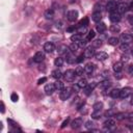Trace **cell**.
Listing matches in <instances>:
<instances>
[{
  "label": "cell",
  "instance_id": "59",
  "mask_svg": "<svg viewBox=\"0 0 133 133\" xmlns=\"http://www.w3.org/2000/svg\"><path fill=\"white\" fill-rule=\"evenodd\" d=\"M79 88H80V87H79V86H78V84H76V85H74V86H73V90H74V91H75V93H77V92H78V90H79Z\"/></svg>",
  "mask_w": 133,
  "mask_h": 133
},
{
  "label": "cell",
  "instance_id": "41",
  "mask_svg": "<svg viewBox=\"0 0 133 133\" xmlns=\"http://www.w3.org/2000/svg\"><path fill=\"white\" fill-rule=\"evenodd\" d=\"M109 30H110L112 33H116V32H120L121 28H120L117 25H111L110 28H109Z\"/></svg>",
  "mask_w": 133,
  "mask_h": 133
},
{
  "label": "cell",
  "instance_id": "62",
  "mask_svg": "<svg viewBox=\"0 0 133 133\" xmlns=\"http://www.w3.org/2000/svg\"><path fill=\"white\" fill-rule=\"evenodd\" d=\"M131 54H132V56H133V49H132V51H131Z\"/></svg>",
  "mask_w": 133,
  "mask_h": 133
},
{
  "label": "cell",
  "instance_id": "32",
  "mask_svg": "<svg viewBox=\"0 0 133 133\" xmlns=\"http://www.w3.org/2000/svg\"><path fill=\"white\" fill-rule=\"evenodd\" d=\"M95 36H96L95 31H94V30H91V31H88V33H87V35H86L85 40H86L87 42H92V40H94V39H95Z\"/></svg>",
  "mask_w": 133,
  "mask_h": 133
},
{
  "label": "cell",
  "instance_id": "54",
  "mask_svg": "<svg viewBox=\"0 0 133 133\" xmlns=\"http://www.w3.org/2000/svg\"><path fill=\"white\" fill-rule=\"evenodd\" d=\"M127 120H129L130 122H133V112H128Z\"/></svg>",
  "mask_w": 133,
  "mask_h": 133
},
{
  "label": "cell",
  "instance_id": "46",
  "mask_svg": "<svg viewBox=\"0 0 133 133\" xmlns=\"http://www.w3.org/2000/svg\"><path fill=\"white\" fill-rule=\"evenodd\" d=\"M86 43H87V41H86V40H80V41H79V42H77L76 44L79 46V48H83V47L85 46V44H86Z\"/></svg>",
  "mask_w": 133,
  "mask_h": 133
},
{
  "label": "cell",
  "instance_id": "19",
  "mask_svg": "<svg viewBox=\"0 0 133 133\" xmlns=\"http://www.w3.org/2000/svg\"><path fill=\"white\" fill-rule=\"evenodd\" d=\"M65 60H66V62H68V63H74V62H76V57L74 56V54H73L72 51H70L69 53L65 54Z\"/></svg>",
  "mask_w": 133,
  "mask_h": 133
},
{
  "label": "cell",
  "instance_id": "17",
  "mask_svg": "<svg viewBox=\"0 0 133 133\" xmlns=\"http://www.w3.org/2000/svg\"><path fill=\"white\" fill-rule=\"evenodd\" d=\"M95 57H96L97 60L103 61V60H106L108 58V54L106 52H104V51H100V52H98V53L95 54Z\"/></svg>",
  "mask_w": 133,
  "mask_h": 133
},
{
  "label": "cell",
  "instance_id": "38",
  "mask_svg": "<svg viewBox=\"0 0 133 133\" xmlns=\"http://www.w3.org/2000/svg\"><path fill=\"white\" fill-rule=\"evenodd\" d=\"M100 117H101V110H94L93 113H92V119L97 120V119H100Z\"/></svg>",
  "mask_w": 133,
  "mask_h": 133
},
{
  "label": "cell",
  "instance_id": "14",
  "mask_svg": "<svg viewBox=\"0 0 133 133\" xmlns=\"http://www.w3.org/2000/svg\"><path fill=\"white\" fill-rule=\"evenodd\" d=\"M103 125H104V127L107 131H110V129H112L115 126V121L112 120V119H108L103 123Z\"/></svg>",
  "mask_w": 133,
  "mask_h": 133
},
{
  "label": "cell",
  "instance_id": "50",
  "mask_svg": "<svg viewBox=\"0 0 133 133\" xmlns=\"http://www.w3.org/2000/svg\"><path fill=\"white\" fill-rule=\"evenodd\" d=\"M55 26H56V28L61 29V28L63 27V22H62V21H56V22H55Z\"/></svg>",
  "mask_w": 133,
  "mask_h": 133
},
{
  "label": "cell",
  "instance_id": "40",
  "mask_svg": "<svg viewBox=\"0 0 133 133\" xmlns=\"http://www.w3.org/2000/svg\"><path fill=\"white\" fill-rule=\"evenodd\" d=\"M75 71H76L77 76H82L83 73H84V68H83V66H77Z\"/></svg>",
  "mask_w": 133,
  "mask_h": 133
},
{
  "label": "cell",
  "instance_id": "13",
  "mask_svg": "<svg viewBox=\"0 0 133 133\" xmlns=\"http://www.w3.org/2000/svg\"><path fill=\"white\" fill-rule=\"evenodd\" d=\"M55 85H54V83H48V84H46V86H45V93H46V95H48V96H51L54 92H55Z\"/></svg>",
  "mask_w": 133,
  "mask_h": 133
},
{
  "label": "cell",
  "instance_id": "31",
  "mask_svg": "<svg viewBox=\"0 0 133 133\" xmlns=\"http://www.w3.org/2000/svg\"><path fill=\"white\" fill-rule=\"evenodd\" d=\"M115 113H116V111H115V109H113V108H111V109H109V110H107V111H105V112H104V116H106V117H110V116H114V115H115Z\"/></svg>",
  "mask_w": 133,
  "mask_h": 133
},
{
  "label": "cell",
  "instance_id": "9",
  "mask_svg": "<svg viewBox=\"0 0 133 133\" xmlns=\"http://www.w3.org/2000/svg\"><path fill=\"white\" fill-rule=\"evenodd\" d=\"M109 20H110L112 23H117V22H120V20H121V14L117 13L116 11L111 12L110 15H109Z\"/></svg>",
  "mask_w": 133,
  "mask_h": 133
},
{
  "label": "cell",
  "instance_id": "56",
  "mask_svg": "<svg viewBox=\"0 0 133 133\" xmlns=\"http://www.w3.org/2000/svg\"><path fill=\"white\" fill-rule=\"evenodd\" d=\"M5 112V106H4V103L1 102V113H4Z\"/></svg>",
  "mask_w": 133,
  "mask_h": 133
},
{
  "label": "cell",
  "instance_id": "36",
  "mask_svg": "<svg viewBox=\"0 0 133 133\" xmlns=\"http://www.w3.org/2000/svg\"><path fill=\"white\" fill-rule=\"evenodd\" d=\"M54 85H55V88H56L57 91H61L62 88H64V84H63V82H62V81H60L59 79L54 83Z\"/></svg>",
  "mask_w": 133,
  "mask_h": 133
},
{
  "label": "cell",
  "instance_id": "21",
  "mask_svg": "<svg viewBox=\"0 0 133 133\" xmlns=\"http://www.w3.org/2000/svg\"><path fill=\"white\" fill-rule=\"evenodd\" d=\"M94 70H95V65H94V63L88 62V63L85 64V66H84V72H85L86 74H92V73L94 72Z\"/></svg>",
  "mask_w": 133,
  "mask_h": 133
},
{
  "label": "cell",
  "instance_id": "33",
  "mask_svg": "<svg viewBox=\"0 0 133 133\" xmlns=\"http://www.w3.org/2000/svg\"><path fill=\"white\" fill-rule=\"evenodd\" d=\"M80 40H82V35H81V34H79V33L73 34V35L71 36V41H72L73 43H77V42H79Z\"/></svg>",
  "mask_w": 133,
  "mask_h": 133
},
{
  "label": "cell",
  "instance_id": "24",
  "mask_svg": "<svg viewBox=\"0 0 133 133\" xmlns=\"http://www.w3.org/2000/svg\"><path fill=\"white\" fill-rule=\"evenodd\" d=\"M44 17L47 19V20H52L54 18V10L50 9V10H47L44 14Z\"/></svg>",
  "mask_w": 133,
  "mask_h": 133
},
{
  "label": "cell",
  "instance_id": "55",
  "mask_svg": "<svg viewBox=\"0 0 133 133\" xmlns=\"http://www.w3.org/2000/svg\"><path fill=\"white\" fill-rule=\"evenodd\" d=\"M129 60V56L128 55H123L122 56V61H128Z\"/></svg>",
  "mask_w": 133,
  "mask_h": 133
},
{
  "label": "cell",
  "instance_id": "10",
  "mask_svg": "<svg viewBox=\"0 0 133 133\" xmlns=\"http://www.w3.org/2000/svg\"><path fill=\"white\" fill-rule=\"evenodd\" d=\"M116 8H117V3H116V1H114V0H110V1H108L106 4V10L109 13L116 11Z\"/></svg>",
  "mask_w": 133,
  "mask_h": 133
},
{
  "label": "cell",
  "instance_id": "16",
  "mask_svg": "<svg viewBox=\"0 0 133 133\" xmlns=\"http://www.w3.org/2000/svg\"><path fill=\"white\" fill-rule=\"evenodd\" d=\"M44 50H45V52H47V53H52V52L55 50V46H54L53 43L47 42V43H45V45H44Z\"/></svg>",
  "mask_w": 133,
  "mask_h": 133
},
{
  "label": "cell",
  "instance_id": "45",
  "mask_svg": "<svg viewBox=\"0 0 133 133\" xmlns=\"http://www.w3.org/2000/svg\"><path fill=\"white\" fill-rule=\"evenodd\" d=\"M69 123H70V116H68V117H66V119H65V120L62 122V124H61V126H60V127L63 129V128H65L66 126L69 125Z\"/></svg>",
  "mask_w": 133,
  "mask_h": 133
},
{
  "label": "cell",
  "instance_id": "3",
  "mask_svg": "<svg viewBox=\"0 0 133 133\" xmlns=\"http://www.w3.org/2000/svg\"><path fill=\"white\" fill-rule=\"evenodd\" d=\"M129 10V4L127 2H120L117 3V8H116V12L122 14H125L127 11Z\"/></svg>",
  "mask_w": 133,
  "mask_h": 133
},
{
  "label": "cell",
  "instance_id": "2",
  "mask_svg": "<svg viewBox=\"0 0 133 133\" xmlns=\"http://www.w3.org/2000/svg\"><path fill=\"white\" fill-rule=\"evenodd\" d=\"M71 94H72V88H71V87H64V88H62V90L60 91V93H59V98H60V100L65 101V100H68V99L70 98Z\"/></svg>",
  "mask_w": 133,
  "mask_h": 133
},
{
  "label": "cell",
  "instance_id": "20",
  "mask_svg": "<svg viewBox=\"0 0 133 133\" xmlns=\"http://www.w3.org/2000/svg\"><path fill=\"white\" fill-rule=\"evenodd\" d=\"M92 20L96 23H99L102 20V14L101 12H94L92 15Z\"/></svg>",
  "mask_w": 133,
  "mask_h": 133
},
{
  "label": "cell",
  "instance_id": "25",
  "mask_svg": "<svg viewBox=\"0 0 133 133\" xmlns=\"http://www.w3.org/2000/svg\"><path fill=\"white\" fill-rule=\"evenodd\" d=\"M51 75H52V77L54 78V79H56V80H58V79H60L61 77H63V74L61 73V71L60 70H54V71H52V73H51Z\"/></svg>",
  "mask_w": 133,
  "mask_h": 133
},
{
  "label": "cell",
  "instance_id": "28",
  "mask_svg": "<svg viewBox=\"0 0 133 133\" xmlns=\"http://www.w3.org/2000/svg\"><path fill=\"white\" fill-rule=\"evenodd\" d=\"M76 31H77V33H79V34H84V33H86L87 32V26H82V25H78L77 27H76Z\"/></svg>",
  "mask_w": 133,
  "mask_h": 133
},
{
  "label": "cell",
  "instance_id": "15",
  "mask_svg": "<svg viewBox=\"0 0 133 133\" xmlns=\"http://www.w3.org/2000/svg\"><path fill=\"white\" fill-rule=\"evenodd\" d=\"M71 50H70V47H68L66 45H60V46H58V48H57V52H58V54H60V55H65L66 53H69Z\"/></svg>",
  "mask_w": 133,
  "mask_h": 133
},
{
  "label": "cell",
  "instance_id": "39",
  "mask_svg": "<svg viewBox=\"0 0 133 133\" xmlns=\"http://www.w3.org/2000/svg\"><path fill=\"white\" fill-rule=\"evenodd\" d=\"M84 127H85L86 129L91 130V129H93V128L95 127V123H94L93 121H87V122H85V124H84Z\"/></svg>",
  "mask_w": 133,
  "mask_h": 133
},
{
  "label": "cell",
  "instance_id": "1",
  "mask_svg": "<svg viewBox=\"0 0 133 133\" xmlns=\"http://www.w3.org/2000/svg\"><path fill=\"white\" fill-rule=\"evenodd\" d=\"M77 74H76V71L70 69V70H66L64 73H63V78L65 81H68V82H73L76 78Z\"/></svg>",
  "mask_w": 133,
  "mask_h": 133
},
{
  "label": "cell",
  "instance_id": "48",
  "mask_svg": "<svg viewBox=\"0 0 133 133\" xmlns=\"http://www.w3.org/2000/svg\"><path fill=\"white\" fill-rule=\"evenodd\" d=\"M101 9H102L101 3H96L94 5V12H101Z\"/></svg>",
  "mask_w": 133,
  "mask_h": 133
},
{
  "label": "cell",
  "instance_id": "42",
  "mask_svg": "<svg viewBox=\"0 0 133 133\" xmlns=\"http://www.w3.org/2000/svg\"><path fill=\"white\" fill-rule=\"evenodd\" d=\"M120 49L123 51V52H128L129 50H130V47H129V44H122L121 45V47H120Z\"/></svg>",
  "mask_w": 133,
  "mask_h": 133
},
{
  "label": "cell",
  "instance_id": "43",
  "mask_svg": "<svg viewBox=\"0 0 133 133\" xmlns=\"http://www.w3.org/2000/svg\"><path fill=\"white\" fill-rule=\"evenodd\" d=\"M78 49H79V46H78L76 43H73V44L70 46V50H71L73 53L77 52V51H78Z\"/></svg>",
  "mask_w": 133,
  "mask_h": 133
},
{
  "label": "cell",
  "instance_id": "60",
  "mask_svg": "<svg viewBox=\"0 0 133 133\" xmlns=\"http://www.w3.org/2000/svg\"><path fill=\"white\" fill-rule=\"evenodd\" d=\"M78 1V0H69V3H71V4H74V3H76Z\"/></svg>",
  "mask_w": 133,
  "mask_h": 133
},
{
  "label": "cell",
  "instance_id": "34",
  "mask_svg": "<svg viewBox=\"0 0 133 133\" xmlns=\"http://www.w3.org/2000/svg\"><path fill=\"white\" fill-rule=\"evenodd\" d=\"M63 62H64V59L62 58V57H57V58H55V60H54V64H55V66H61L62 64H63Z\"/></svg>",
  "mask_w": 133,
  "mask_h": 133
},
{
  "label": "cell",
  "instance_id": "6",
  "mask_svg": "<svg viewBox=\"0 0 133 133\" xmlns=\"http://www.w3.org/2000/svg\"><path fill=\"white\" fill-rule=\"evenodd\" d=\"M120 41L124 44H130L131 42H133V35L130 33H123L120 36Z\"/></svg>",
  "mask_w": 133,
  "mask_h": 133
},
{
  "label": "cell",
  "instance_id": "11",
  "mask_svg": "<svg viewBox=\"0 0 133 133\" xmlns=\"http://www.w3.org/2000/svg\"><path fill=\"white\" fill-rule=\"evenodd\" d=\"M83 54H84L85 58H92V57H93V56H95V54H96V53H95V48H94L93 46L85 48V50H84Z\"/></svg>",
  "mask_w": 133,
  "mask_h": 133
},
{
  "label": "cell",
  "instance_id": "7",
  "mask_svg": "<svg viewBox=\"0 0 133 133\" xmlns=\"http://www.w3.org/2000/svg\"><path fill=\"white\" fill-rule=\"evenodd\" d=\"M66 18L70 22H75L78 18V12L75 11V10H72V11H69L68 14H66Z\"/></svg>",
  "mask_w": 133,
  "mask_h": 133
},
{
  "label": "cell",
  "instance_id": "27",
  "mask_svg": "<svg viewBox=\"0 0 133 133\" xmlns=\"http://www.w3.org/2000/svg\"><path fill=\"white\" fill-rule=\"evenodd\" d=\"M120 93H121V90H119V88H113L111 92H109V96H110L112 99H116V98H120Z\"/></svg>",
  "mask_w": 133,
  "mask_h": 133
},
{
  "label": "cell",
  "instance_id": "53",
  "mask_svg": "<svg viewBox=\"0 0 133 133\" xmlns=\"http://www.w3.org/2000/svg\"><path fill=\"white\" fill-rule=\"evenodd\" d=\"M47 81V78L46 77H43V78H41V79H39V81H38V84L39 85H41V84H43V83H45Z\"/></svg>",
  "mask_w": 133,
  "mask_h": 133
},
{
  "label": "cell",
  "instance_id": "18",
  "mask_svg": "<svg viewBox=\"0 0 133 133\" xmlns=\"http://www.w3.org/2000/svg\"><path fill=\"white\" fill-rule=\"evenodd\" d=\"M99 86H100V88H101V90L105 91V90H108V87H110V86H111V82H110L108 79H103V80L100 82Z\"/></svg>",
  "mask_w": 133,
  "mask_h": 133
},
{
  "label": "cell",
  "instance_id": "12",
  "mask_svg": "<svg viewBox=\"0 0 133 133\" xmlns=\"http://www.w3.org/2000/svg\"><path fill=\"white\" fill-rule=\"evenodd\" d=\"M82 125H83V120H82L81 117H77V119H75V120L71 123L72 129H79Z\"/></svg>",
  "mask_w": 133,
  "mask_h": 133
},
{
  "label": "cell",
  "instance_id": "37",
  "mask_svg": "<svg viewBox=\"0 0 133 133\" xmlns=\"http://www.w3.org/2000/svg\"><path fill=\"white\" fill-rule=\"evenodd\" d=\"M103 108V103L102 102H97L93 105V110H102Z\"/></svg>",
  "mask_w": 133,
  "mask_h": 133
},
{
  "label": "cell",
  "instance_id": "47",
  "mask_svg": "<svg viewBox=\"0 0 133 133\" xmlns=\"http://www.w3.org/2000/svg\"><path fill=\"white\" fill-rule=\"evenodd\" d=\"M84 58H85L84 54H80L78 57H76V62H77V63H80V62H82V61L84 60Z\"/></svg>",
  "mask_w": 133,
  "mask_h": 133
},
{
  "label": "cell",
  "instance_id": "29",
  "mask_svg": "<svg viewBox=\"0 0 133 133\" xmlns=\"http://www.w3.org/2000/svg\"><path fill=\"white\" fill-rule=\"evenodd\" d=\"M119 43H120V39L116 36H111L108 39V44L111 46H116V45H119Z\"/></svg>",
  "mask_w": 133,
  "mask_h": 133
},
{
  "label": "cell",
  "instance_id": "4",
  "mask_svg": "<svg viewBox=\"0 0 133 133\" xmlns=\"http://www.w3.org/2000/svg\"><path fill=\"white\" fill-rule=\"evenodd\" d=\"M98 84L96 83V82H92V83H88L84 88H83V93H84V95L85 96H90L92 93H93V91L96 88V86H97Z\"/></svg>",
  "mask_w": 133,
  "mask_h": 133
},
{
  "label": "cell",
  "instance_id": "58",
  "mask_svg": "<svg viewBox=\"0 0 133 133\" xmlns=\"http://www.w3.org/2000/svg\"><path fill=\"white\" fill-rule=\"evenodd\" d=\"M128 20H129V23L131 25H133V16H129L128 17Z\"/></svg>",
  "mask_w": 133,
  "mask_h": 133
},
{
  "label": "cell",
  "instance_id": "30",
  "mask_svg": "<svg viewBox=\"0 0 133 133\" xmlns=\"http://www.w3.org/2000/svg\"><path fill=\"white\" fill-rule=\"evenodd\" d=\"M102 45H103V41H102V40H100V39L95 40V41H93V42H92V46H93L94 48H100Z\"/></svg>",
  "mask_w": 133,
  "mask_h": 133
},
{
  "label": "cell",
  "instance_id": "49",
  "mask_svg": "<svg viewBox=\"0 0 133 133\" xmlns=\"http://www.w3.org/2000/svg\"><path fill=\"white\" fill-rule=\"evenodd\" d=\"M11 100H12L13 102H17V101L19 100V96H18L16 93H13L12 96H11Z\"/></svg>",
  "mask_w": 133,
  "mask_h": 133
},
{
  "label": "cell",
  "instance_id": "57",
  "mask_svg": "<svg viewBox=\"0 0 133 133\" xmlns=\"http://www.w3.org/2000/svg\"><path fill=\"white\" fill-rule=\"evenodd\" d=\"M76 30V28L73 26V27H69V28H66V31L68 32H72V31H75Z\"/></svg>",
  "mask_w": 133,
  "mask_h": 133
},
{
  "label": "cell",
  "instance_id": "5",
  "mask_svg": "<svg viewBox=\"0 0 133 133\" xmlns=\"http://www.w3.org/2000/svg\"><path fill=\"white\" fill-rule=\"evenodd\" d=\"M132 93H133L132 87H124V88L121 90L120 98H121V99H126V98H128Z\"/></svg>",
  "mask_w": 133,
  "mask_h": 133
},
{
  "label": "cell",
  "instance_id": "61",
  "mask_svg": "<svg viewBox=\"0 0 133 133\" xmlns=\"http://www.w3.org/2000/svg\"><path fill=\"white\" fill-rule=\"evenodd\" d=\"M130 103H131V105H133V95L131 96V100H130Z\"/></svg>",
  "mask_w": 133,
  "mask_h": 133
},
{
  "label": "cell",
  "instance_id": "52",
  "mask_svg": "<svg viewBox=\"0 0 133 133\" xmlns=\"http://www.w3.org/2000/svg\"><path fill=\"white\" fill-rule=\"evenodd\" d=\"M8 123H9L12 127H18V124H17L16 122H14L13 120H11V119H8Z\"/></svg>",
  "mask_w": 133,
  "mask_h": 133
},
{
  "label": "cell",
  "instance_id": "51",
  "mask_svg": "<svg viewBox=\"0 0 133 133\" xmlns=\"http://www.w3.org/2000/svg\"><path fill=\"white\" fill-rule=\"evenodd\" d=\"M127 72H128L129 75L133 76V64H130V65L128 66V68H127Z\"/></svg>",
  "mask_w": 133,
  "mask_h": 133
},
{
  "label": "cell",
  "instance_id": "26",
  "mask_svg": "<svg viewBox=\"0 0 133 133\" xmlns=\"http://www.w3.org/2000/svg\"><path fill=\"white\" fill-rule=\"evenodd\" d=\"M127 115H128V112H116L114 117L116 121H123V120L127 119Z\"/></svg>",
  "mask_w": 133,
  "mask_h": 133
},
{
  "label": "cell",
  "instance_id": "23",
  "mask_svg": "<svg viewBox=\"0 0 133 133\" xmlns=\"http://www.w3.org/2000/svg\"><path fill=\"white\" fill-rule=\"evenodd\" d=\"M123 70V61H117L113 64V71L115 73H120Z\"/></svg>",
  "mask_w": 133,
  "mask_h": 133
},
{
  "label": "cell",
  "instance_id": "44",
  "mask_svg": "<svg viewBox=\"0 0 133 133\" xmlns=\"http://www.w3.org/2000/svg\"><path fill=\"white\" fill-rule=\"evenodd\" d=\"M88 23H90V21H88V18H83L82 20H80V22H79V25H82V26H87L88 25Z\"/></svg>",
  "mask_w": 133,
  "mask_h": 133
},
{
  "label": "cell",
  "instance_id": "22",
  "mask_svg": "<svg viewBox=\"0 0 133 133\" xmlns=\"http://www.w3.org/2000/svg\"><path fill=\"white\" fill-rule=\"evenodd\" d=\"M96 29H97V31H98L99 33H103V32H105V31H106L107 27H106L105 23H103V22H99V23H98V25H97V27H96Z\"/></svg>",
  "mask_w": 133,
  "mask_h": 133
},
{
  "label": "cell",
  "instance_id": "8",
  "mask_svg": "<svg viewBox=\"0 0 133 133\" xmlns=\"http://www.w3.org/2000/svg\"><path fill=\"white\" fill-rule=\"evenodd\" d=\"M44 59H45V53L42 52V51H38V52L34 54V56H33V61L36 62V63L43 62Z\"/></svg>",
  "mask_w": 133,
  "mask_h": 133
},
{
  "label": "cell",
  "instance_id": "35",
  "mask_svg": "<svg viewBox=\"0 0 133 133\" xmlns=\"http://www.w3.org/2000/svg\"><path fill=\"white\" fill-rule=\"evenodd\" d=\"M77 84H78V86H79L80 88H84L88 83H87V80H86L85 78H81V79L78 81V83H77Z\"/></svg>",
  "mask_w": 133,
  "mask_h": 133
}]
</instances>
